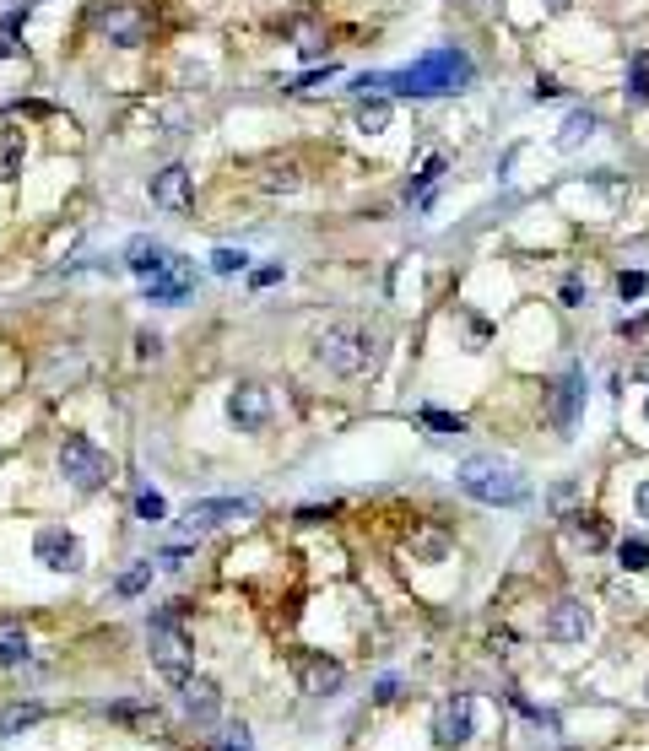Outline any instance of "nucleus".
Returning <instances> with one entry per match:
<instances>
[{"label":"nucleus","mask_w":649,"mask_h":751,"mask_svg":"<svg viewBox=\"0 0 649 751\" xmlns=\"http://www.w3.org/2000/svg\"><path fill=\"white\" fill-rule=\"evenodd\" d=\"M644 292H649V281H644V271H622V276H617V298H622V303H633V298H644Z\"/></svg>","instance_id":"30"},{"label":"nucleus","mask_w":649,"mask_h":751,"mask_svg":"<svg viewBox=\"0 0 649 751\" xmlns=\"http://www.w3.org/2000/svg\"><path fill=\"white\" fill-rule=\"evenodd\" d=\"M633 98H649V65H644V55H633Z\"/></svg>","instance_id":"35"},{"label":"nucleus","mask_w":649,"mask_h":751,"mask_svg":"<svg viewBox=\"0 0 649 751\" xmlns=\"http://www.w3.org/2000/svg\"><path fill=\"white\" fill-rule=\"evenodd\" d=\"M152 584V562H136V568H125V573H119V595H141V589H147Z\"/></svg>","instance_id":"26"},{"label":"nucleus","mask_w":649,"mask_h":751,"mask_svg":"<svg viewBox=\"0 0 649 751\" xmlns=\"http://www.w3.org/2000/svg\"><path fill=\"white\" fill-rule=\"evenodd\" d=\"M17 173H22V136L0 125V179H17Z\"/></svg>","instance_id":"22"},{"label":"nucleus","mask_w":649,"mask_h":751,"mask_svg":"<svg viewBox=\"0 0 649 751\" xmlns=\"http://www.w3.org/2000/svg\"><path fill=\"white\" fill-rule=\"evenodd\" d=\"M141 287H147V303H184V298H190V287H195V271H190V260L168 254L163 271H152Z\"/></svg>","instance_id":"10"},{"label":"nucleus","mask_w":649,"mask_h":751,"mask_svg":"<svg viewBox=\"0 0 649 751\" xmlns=\"http://www.w3.org/2000/svg\"><path fill=\"white\" fill-rule=\"evenodd\" d=\"M314 352H320V362L330 373H347V379H357V373H374L379 357H384V341L379 330L368 325H330L320 341H314Z\"/></svg>","instance_id":"2"},{"label":"nucleus","mask_w":649,"mask_h":751,"mask_svg":"<svg viewBox=\"0 0 649 751\" xmlns=\"http://www.w3.org/2000/svg\"><path fill=\"white\" fill-rule=\"evenodd\" d=\"M374 697H379V703H395V697H401V681H390V676H384L379 687H374Z\"/></svg>","instance_id":"38"},{"label":"nucleus","mask_w":649,"mask_h":751,"mask_svg":"<svg viewBox=\"0 0 649 751\" xmlns=\"http://www.w3.org/2000/svg\"><path fill=\"white\" fill-rule=\"evenodd\" d=\"M590 627H595V616H590L585 600H574V595L552 600V611H547V638L552 643H585Z\"/></svg>","instance_id":"9"},{"label":"nucleus","mask_w":649,"mask_h":751,"mask_svg":"<svg viewBox=\"0 0 649 751\" xmlns=\"http://www.w3.org/2000/svg\"><path fill=\"white\" fill-rule=\"evenodd\" d=\"M547 98H558V82H552V76H541V82H536V103H547Z\"/></svg>","instance_id":"43"},{"label":"nucleus","mask_w":649,"mask_h":751,"mask_svg":"<svg viewBox=\"0 0 649 751\" xmlns=\"http://www.w3.org/2000/svg\"><path fill=\"white\" fill-rule=\"evenodd\" d=\"M98 33L109 38L119 49H136L141 38H147V17H141L136 6H103L98 11Z\"/></svg>","instance_id":"13"},{"label":"nucleus","mask_w":649,"mask_h":751,"mask_svg":"<svg viewBox=\"0 0 649 751\" xmlns=\"http://www.w3.org/2000/svg\"><path fill=\"white\" fill-rule=\"evenodd\" d=\"M476 76V65L466 49H433L417 65H401V71H379V76H357L352 92L368 98V92H401V98H449V92H466Z\"/></svg>","instance_id":"1"},{"label":"nucleus","mask_w":649,"mask_h":751,"mask_svg":"<svg viewBox=\"0 0 649 751\" xmlns=\"http://www.w3.org/2000/svg\"><path fill=\"white\" fill-rule=\"evenodd\" d=\"M0 665H28V633H22V622H0Z\"/></svg>","instance_id":"21"},{"label":"nucleus","mask_w":649,"mask_h":751,"mask_svg":"<svg viewBox=\"0 0 649 751\" xmlns=\"http://www.w3.org/2000/svg\"><path fill=\"white\" fill-rule=\"evenodd\" d=\"M390 98H384V92H368V98H357V114H352V125L363 130V136H379L384 125H390Z\"/></svg>","instance_id":"17"},{"label":"nucleus","mask_w":649,"mask_h":751,"mask_svg":"<svg viewBox=\"0 0 649 751\" xmlns=\"http://www.w3.org/2000/svg\"><path fill=\"white\" fill-rule=\"evenodd\" d=\"M330 76H336V65H325V71H309V76H298V82H293V92H309V87L330 82Z\"/></svg>","instance_id":"36"},{"label":"nucleus","mask_w":649,"mask_h":751,"mask_svg":"<svg viewBox=\"0 0 649 751\" xmlns=\"http://www.w3.org/2000/svg\"><path fill=\"white\" fill-rule=\"evenodd\" d=\"M157 346H163V341H157L152 330H141V335H136V352H141V357H157Z\"/></svg>","instance_id":"39"},{"label":"nucleus","mask_w":649,"mask_h":751,"mask_svg":"<svg viewBox=\"0 0 649 751\" xmlns=\"http://www.w3.org/2000/svg\"><path fill=\"white\" fill-rule=\"evenodd\" d=\"M249 281H255V287H271V281H282V265H266V271H255Z\"/></svg>","instance_id":"42"},{"label":"nucleus","mask_w":649,"mask_h":751,"mask_svg":"<svg viewBox=\"0 0 649 751\" xmlns=\"http://www.w3.org/2000/svg\"><path fill=\"white\" fill-rule=\"evenodd\" d=\"M563 303H568V308L590 303V292H585V281H579V276H568V281H563Z\"/></svg>","instance_id":"34"},{"label":"nucleus","mask_w":649,"mask_h":751,"mask_svg":"<svg viewBox=\"0 0 649 751\" xmlns=\"http://www.w3.org/2000/svg\"><path fill=\"white\" fill-rule=\"evenodd\" d=\"M152 206H163V211H190V168H163V173H152Z\"/></svg>","instance_id":"14"},{"label":"nucleus","mask_w":649,"mask_h":751,"mask_svg":"<svg viewBox=\"0 0 649 751\" xmlns=\"http://www.w3.org/2000/svg\"><path fill=\"white\" fill-rule=\"evenodd\" d=\"M163 260H168V249L157 244V238H130V249H125V265L136 271L141 281H147L152 271H163Z\"/></svg>","instance_id":"18"},{"label":"nucleus","mask_w":649,"mask_h":751,"mask_svg":"<svg viewBox=\"0 0 649 751\" xmlns=\"http://www.w3.org/2000/svg\"><path fill=\"white\" fill-rule=\"evenodd\" d=\"M38 719H44V708H38V703L6 708V714H0V741H6V735H17V730H28V724H38Z\"/></svg>","instance_id":"24"},{"label":"nucleus","mask_w":649,"mask_h":751,"mask_svg":"<svg viewBox=\"0 0 649 751\" xmlns=\"http://www.w3.org/2000/svg\"><path fill=\"white\" fill-rule=\"evenodd\" d=\"M633 373H639V379H649V352H644L639 362H633Z\"/></svg>","instance_id":"47"},{"label":"nucleus","mask_w":649,"mask_h":751,"mask_svg":"<svg viewBox=\"0 0 649 751\" xmlns=\"http://www.w3.org/2000/svg\"><path fill=\"white\" fill-rule=\"evenodd\" d=\"M136 514L147 519V525H163V519H168V503H163V492H141V498H136Z\"/></svg>","instance_id":"28"},{"label":"nucleus","mask_w":649,"mask_h":751,"mask_svg":"<svg viewBox=\"0 0 649 751\" xmlns=\"http://www.w3.org/2000/svg\"><path fill=\"white\" fill-rule=\"evenodd\" d=\"M422 422H428L433 427V433H466V422H460V417H449V411H439V406H428V411H422Z\"/></svg>","instance_id":"29"},{"label":"nucleus","mask_w":649,"mask_h":751,"mask_svg":"<svg viewBox=\"0 0 649 751\" xmlns=\"http://www.w3.org/2000/svg\"><path fill=\"white\" fill-rule=\"evenodd\" d=\"M568 503H574V481H563V487L552 492V508H568Z\"/></svg>","instance_id":"44"},{"label":"nucleus","mask_w":649,"mask_h":751,"mask_svg":"<svg viewBox=\"0 0 649 751\" xmlns=\"http://www.w3.org/2000/svg\"><path fill=\"white\" fill-rule=\"evenodd\" d=\"M60 476L71 481L76 492H98L103 481L114 476V460L103 454L92 438H82V433H65V444H60Z\"/></svg>","instance_id":"5"},{"label":"nucleus","mask_w":649,"mask_h":751,"mask_svg":"<svg viewBox=\"0 0 649 751\" xmlns=\"http://www.w3.org/2000/svg\"><path fill=\"white\" fill-rule=\"evenodd\" d=\"M590 136H595V114L590 109H574V114L563 119V130H558V152H579Z\"/></svg>","instance_id":"19"},{"label":"nucleus","mask_w":649,"mask_h":751,"mask_svg":"<svg viewBox=\"0 0 649 751\" xmlns=\"http://www.w3.org/2000/svg\"><path fill=\"white\" fill-rule=\"evenodd\" d=\"M222 751H249V730H244V724H233V730L222 735Z\"/></svg>","instance_id":"37"},{"label":"nucleus","mask_w":649,"mask_h":751,"mask_svg":"<svg viewBox=\"0 0 649 751\" xmlns=\"http://www.w3.org/2000/svg\"><path fill=\"white\" fill-rule=\"evenodd\" d=\"M33 557L44 562L49 573H82L87 568V552H82V541H76L65 525H44L33 535Z\"/></svg>","instance_id":"6"},{"label":"nucleus","mask_w":649,"mask_h":751,"mask_svg":"<svg viewBox=\"0 0 649 751\" xmlns=\"http://www.w3.org/2000/svg\"><path fill=\"white\" fill-rule=\"evenodd\" d=\"M244 265H249L244 249H211V271H217V276H238Z\"/></svg>","instance_id":"27"},{"label":"nucleus","mask_w":649,"mask_h":751,"mask_svg":"<svg viewBox=\"0 0 649 751\" xmlns=\"http://www.w3.org/2000/svg\"><path fill=\"white\" fill-rule=\"evenodd\" d=\"M266 190H298V168H271Z\"/></svg>","instance_id":"33"},{"label":"nucleus","mask_w":649,"mask_h":751,"mask_svg":"<svg viewBox=\"0 0 649 751\" xmlns=\"http://www.w3.org/2000/svg\"><path fill=\"white\" fill-rule=\"evenodd\" d=\"M644 422H649V400H644Z\"/></svg>","instance_id":"48"},{"label":"nucleus","mask_w":649,"mask_h":751,"mask_svg":"<svg viewBox=\"0 0 649 751\" xmlns=\"http://www.w3.org/2000/svg\"><path fill=\"white\" fill-rule=\"evenodd\" d=\"M228 422L238 433H260V427L271 422V395L260 390V384H238L228 395Z\"/></svg>","instance_id":"12"},{"label":"nucleus","mask_w":649,"mask_h":751,"mask_svg":"<svg viewBox=\"0 0 649 751\" xmlns=\"http://www.w3.org/2000/svg\"><path fill=\"white\" fill-rule=\"evenodd\" d=\"M249 514H255V503H249V498H201V503H190L184 525L201 535V530H222V525H233V519H249Z\"/></svg>","instance_id":"11"},{"label":"nucleus","mask_w":649,"mask_h":751,"mask_svg":"<svg viewBox=\"0 0 649 751\" xmlns=\"http://www.w3.org/2000/svg\"><path fill=\"white\" fill-rule=\"evenodd\" d=\"M476 735V703L466 692L460 697H444L439 703V714H433V741H439L444 751H460Z\"/></svg>","instance_id":"7"},{"label":"nucleus","mask_w":649,"mask_h":751,"mask_svg":"<svg viewBox=\"0 0 649 751\" xmlns=\"http://www.w3.org/2000/svg\"><path fill=\"white\" fill-rule=\"evenodd\" d=\"M633 508H639V519H649V476L639 481V492H633Z\"/></svg>","instance_id":"41"},{"label":"nucleus","mask_w":649,"mask_h":751,"mask_svg":"<svg viewBox=\"0 0 649 751\" xmlns=\"http://www.w3.org/2000/svg\"><path fill=\"white\" fill-rule=\"evenodd\" d=\"M617 562H622V573H644L649 568V541L644 535H628V541L617 546Z\"/></svg>","instance_id":"23"},{"label":"nucleus","mask_w":649,"mask_h":751,"mask_svg":"<svg viewBox=\"0 0 649 751\" xmlns=\"http://www.w3.org/2000/svg\"><path fill=\"white\" fill-rule=\"evenodd\" d=\"M147 643H152V665L163 670L168 681L190 676L195 649H190V633H184V622H179V606H168V611L152 616V622H147Z\"/></svg>","instance_id":"4"},{"label":"nucleus","mask_w":649,"mask_h":751,"mask_svg":"<svg viewBox=\"0 0 649 751\" xmlns=\"http://www.w3.org/2000/svg\"><path fill=\"white\" fill-rule=\"evenodd\" d=\"M460 487H466L476 503H493V508H520L525 498H531L525 476L514 471V465H503V460H466L460 465Z\"/></svg>","instance_id":"3"},{"label":"nucleus","mask_w":649,"mask_h":751,"mask_svg":"<svg viewBox=\"0 0 649 751\" xmlns=\"http://www.w3.org/2000/svg\"><path fill=\"white\" fill-rule=\"evenodd\" d=\"M179 703H184V714L190 719H217V708H222V692H217V681H206V676H184L179 681Z\"/></svg>","instance_id":"15"},{"label":"nucleus","mask_w":649,"mask_h":751,"mask_svg":"<svg viewBox=\"0 0 649 751\" xmlns=\"http://www.w3.org/2000/svg\"><path fill=\"white\" fill-rule=\"evenodd\" d=\"M585 368H563L558 373V384H552V427H558V433H574L579 427V411H585Z\"/></svg>","instance_id":"8"},{"label":"nucleus","mask_w":649,"mask_h":751,"mask_svg":"<svg viewBox=\"0 0 649 751\" xmlns=\"http://www.w3.org/2000/svg\"><path fill=\"white\" fill-rule=\"evenodd\" d=\"M439 179H444V157H428V163H422V173L406 184V200H428V190H433Z\"/></svg>","instance_id":"25"},{"label":"nucleus","mask_w":649,"mask_h":751,"mask_svg":"<svg viewBox=\"0 0 649 751\" xmlns=\"http://www.w3.org/2000/svg\"><path fill=\"white\" fill-rule=\"evenodd\" d=\"M417 552L428 557V562H444L449 546H444V535H417Z\"/></svg>","instance_id":"31"},{"label":"nucleus","mask_w":649,"mask_h":751,"mask_svg":"<svg viewBox=\"0 0 649 751\" xmlns=\"http://www.w3.org/2000/svg\"><path fill=\"white\" fill-rule=\"evenodd\" d=\"M17 55V44H11V28H0V60H11Z\"/></svg>","instance_id":"45"},{"label":"nucleus","mask_w":649,"mask_h":751,"mask_svg":"<svg viewBox=\"0 0 649 751\" xmlns=\"http://www.w3.org/2000/svg\"><path fill=\"white\" fill-rule=\"evenodd\" d=\"M563 519H568V535H574L585 552H601V546H606V525L595 514H563Z\"/></svg>","instance_id":"20"},{"label":"nucleus","mask_w":649,"mask_h":751,"mask_svg":"<svg viewBox=\"0 0 649 751\" xmlns=\"http://www.w3.org/2000/svg\"><path fill=\"white\" fill-rule=\"evenodd\" d=\"M298 676H303V692H314V697H330V692H341V681H347V670H341V660H325V654H309V660L298 665Z\"/></svg>","instance_id":"16"},{"label":"nucleus","mask_w":649,"mask_h":751,"mask_svg":"<svg viewBox=\"0 0 649 751\" xmlns=\"http://www.w3.org/2000/svg\"><path fill=\"white\" fill-rule=\"evenodd\" d=\"M157 562H163V568H184V562H190V552H184V546H168Z\"/></svg>","instance_id":"40"},{"label":"nucleus","mask_w":649,"mask_h":751,"mask_svg":"<svg viewBox=\"0 0 649 751\" xmlns=\"http://www.w3.org/2000/svg\"><path fill=\"white\" fill-rule=\"evenodd\" d=\"M568 6H574V0H547V11H552V17H563Z\"/></svg>","instance_id":"46"},{"label":"nucleus","mask_w":649,"mask_h":751,"mask_svg":"<svg viewBox=\"0 0 649 751\" xmlns=\"http://www.w3.org/2000/svg\"><path fill=\"white\" fill-rule=\"evenodd\" d=\"M612 606H617L622 616H628V611H639V606H644V600H639V595H633V589H628V584H612Z\"/></svg>","instance_id":"32"}]
</instances>
